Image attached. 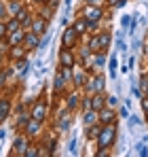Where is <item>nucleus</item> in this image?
Masks as SVG:
<instances>
[{"label": "nucleus", "instance_id": "obj_1", "mask_svg": "<svg viewBox=\"0 0 148 157\" xmlns=\"http://www.w3.org/2000/svg\"><path fill=\"white\" fill-rule=\"evenodd\" d=\"M117 138V128L114 123H108V125H102V130L98 134V147L99 149H108Z\"/></svg>", "mask_w": 148, "mask_h": 157}, {"label": "nucleus", "instance_id": "obj_2", "mask_svg": "<svg viewBox=\"0 0 148 157\" xmlns=\"http://www.w3.org/2000/svg\"><path fill=\"white\" fill-rule=\"evenodd\" d=\"M114 119H117V113H114L110 106H104V108H99V110H98V121L102 123V125L114 123Z\"/></svg>", "mask_w": 148, "mask_h": 157}, {"label": "nucleus", "instance_id": "obj_3", "mask_svg": "<svg viewBox=\"0 0 148 157\" xmlns=\"http://www.w3.org/2000/svg\"><path fill=\"white\" fill-rule=\"evenodd\" d=\"M76 43H78V34H76V30H74V28H68V30L64 32V36H61V45H64V49H72V47H76Z\"/></svg>", "mask_w": 148, "mask_h": 157}, {"label": "nucleus", "instance_id": "obj_4", "mask_svg": "<svg viewBox=\"0 0 148 157\" xmlns=\"http://www.w3.org/2000/svg\"><path fill=\"white\" fill-rule=\"evenodd\" d=\"M102 17H104L102 6H93V4H89L85 9V13H83V19H87V21H99Z\"/></svg>", "mask_w": 148, "mask_h": 157}, {"label": "nucleus", "instance_id": "obj_5", "mask_svg": "<svg viewBox=\"0 0 148 157\" xmlns=\"http://www.w3.org/2000/svg\"><path fill=\"white\" fill-rule=\"evenodd\" d=\"M47 113H49V108H47L45 102H36V106H34V108H32V113H30V117L43 123V121L47 119Z\"/></svg>", "mask_w": 148, "mask_h": 157}, {"label": "nucleus", "instance_id": "obj_6", "mask_svg": "<svg viewBox=\"0 0 148 157\" xmlns=\"http://www.w3.org/2000/svg\"><path fill=\"white\" fill-rule=\"evenodd\" d=\"M38 40H40V36H38L36 32L25 30V34H24V47L25 49H36V47H38Z\"/></svg>", "mask_w": 148, "mask_h": 157}, {"label": "nucleus", "instance_id": "obj_7", "mask_svg": "<svg viewBox=\"0 0 148 157\" xmlns=\"http://www.w3.org/2000/svg\"><path fill=\"white\" fill-rule=\"evenodd\" d=\"M47 26H49V21H47L45 17H36V19H32L30 30H32V32H36L38 36H43V34L47 32Z\"/></svg>", "mask_w": 148, "mask_h": 157}, {"label": "nucleus", "instance_id": "obj_8", "mask_svg": "<svg viewBox=\"0 0 148 157\" xmlns=\"http://www.w3.org/2000/svg\"><path fill=\"white\" fill-rule=\"evenodd\" d=\"M89 106H91L93 110H99V108H104V106H106V96H104L102 91H95V94H91V98H89Z\"/></svg>", "mask_w": 148, "mask_h": 157}, {"label": "nucleus", "instance_id": "obj_9", "mask_svg": "<svg viewBox=\"0 0 148 157\" xmlns=\"http://www.w3.org/2000/svg\"><path fill=\"white\" fill-rule=\"evenodd\" d=\"M15 19H17L19 24H21V28H30V24H32V13H30L28 9H24V6H21V9L17 11Z\"/></svg>", "mask_w": 148, "mask_h": 157}, {"label": "nucleus", "instance_id": "obj_10", "mask_svg": "<svg viewBox=\"0 0 148 157\" xmlns=\"http://www.w3.org/2000/svg\"><path fill=\"white\" fill-rule=\"evenodd\" d=\"M25 151H28V138L25 136H17L15 144H13V153L15 155H25Z\"/></svg>", "mask_w": 148, "mask_h": 157}, {"label": "nucleus", "instance_id": "obj_11", "mask_svg": "<svg viewBox=\"0 0 148 157\" xmlns=\"http://www.w3.org/2000/svg\"><path fill=\"white\" fill-rule=\"evenodd\" d=\"M59 64L66 66V68H72V66H74L72 49H61V51H59Z\"/></svg>", "mask_w": 148, "mask_h": 157}, {"label": "nucleus", "instance_id": "obj_12", "mask_svg": "<svg viewBox=\"0 0 148 157\" xmlns=\"http://www.w3.org/2000/svg\"><path fill=\"white\" fill-rule=\"evenodd\" d=\"M25 51H28V49H25L24 45H11V53H9V55H11V59L21 62L25 57Z\"/></svg>", "mask_w": 148, "mask_h": 157}, {"label": "nucleus", "instance_id": "obj_13", "mask_svg": "<svg viewBox=\"0 0 148 157\" xmlns=\"http://www.w3.org/2000/svg\"><path fill=\"white\" fill-rule=\"evenodd\" d=\"M87 89H89L91 94H95V91H104V78H102V77L89 78V83H87Z\"/></svg>", "mask_w": 148, "mask_h": 157}, {"label": "nucleus", "instance_id": "obj_14", "mask_svg": "<svg viewBox=\"0 0 148 157\" xmlns=\"http://www.w3.org/2000/svg\"><path fill=\"white\" fill-rule=\"evenodd\" d=\"M11 115V100L6 98H0V123L6 121V117Z\"/></svg>", "mask_w": 148, "mask_h": 157}, {"label": "nucleus", "instance_id": "obj_15", "mask_svg": "<svg viewBox=\"0 0 148 157\" xmlns=\"http://www.w3.org/2000/svg\"><path fill=\"white\" fill-rule=\"evenodd\" d=\"M25 132H28L30 136H38V134H40V121H36V119L30 117V121L25 123Z\"/></svg>", "mask_w": 148, "mask_h": 157}, {"label": "nucleus", "instance_id": "obj_16", "mask_svg": "<svg viewBox=\"0 0 148 157\" xmlns=\"http://www.w3.org/2000/svg\"><path fill=\"white\" fill-rule=\"evenodd\" d=\"M24 34H25V30H21V28H19L17 32H13V34H9L6 38L11 40V45H21V43H24Z\"/></svg>", "mask_w": 148, "mask_h": 157}, {"label": "nucleus", "instance_id": "obj_17", "mask_svg": "<svg viewBox=\"0 0 148 157\" xmlns=\"http://www.w3.org/2000/svg\"><path fill=\"white\" fill-rule=\"evenodd\" d=\"M83 121H85V125L89 128V125H93L95 121H98V110H93V108H89L87 113H85V117H83Z\"/></svg>", "mask_w": 148, "mask_h": 157}, {"label": "nucleus", "instance_id": "obj_18", "mask_svg": "<svg viewBox=\"0 0 148 157\" xmlns=\"http://www.w3.org/2000/svg\"><path fill=\"white\" fill-rule=\"evenodd\" d=\"M64 85H66V77H64V72L59 70V72L55 75V81H53V89H55V91H61Z\"/></svg>", "mask_w": 148, "mask_h": 157}, {"label": "nucleus", "instance_id": "obj_19", "mask_svg": "<svg viewBox=\"0 0 148 157\" xmlns=\"http://www.w3.org/2000/svg\"><path fill=\"white\" fill-rule=\"evenodd\" d=\"M4 26H6V36H9V34H13V32H17V30L21 28V24H19V21H17L15 17H11V19H9V21H6Z\"/></svg>", "mask_w": 148, "mask_h": 157}, {"label": "nucleus", "instance_id": "obj_20", "mask_svg": "<svg viewBox=\"0 0 148 157\" xmlns=\"http://www.w3.org/2000/svg\"><path fill=\"white\" fill-rule=\"evenodd\" d=\"M21 6H24V4H21L19 0H13V2L9 4V9H6V11H9V15H11V17H15V15H17V11H19Z\"/></svg>", "mask_w": 148, "mask_h": 157}, {"label": "nucleus", "instance_id": "obj_21", "mask_svg": "<svg viewBox=\"0 0 148 157\" xmlns=\"http://www.w3.org/2000/svg\"><path fill=\"white\" fill-rule=\"evenodd\" d=\"M72 28L76 30V34H83V32H87V21L80 17V19H76V21H74V26H72Z\"/></svg>", "mask_w": 148, "mask_h": 157}, {"label": "nucleus", "instance_id": "obj_22", "mask_svg": "<svg viewBox=\"0 0 148 157\" xmlns=\"http://www.w3.org/2000/svg\"><path fill=\"white\" fill-rule=\"evenodd\" d=\"M98 38H99V47H102V51H106L108 49V45H110V34H98Z\"/></svg>", "mask_w": 148, "mask_h": 157}, {"label": "nucleus", "instance_id": "obj_23", "mask_svg": "<svg viewBox=\"0 0 148 157\" xmlns=\"http://www.w3.org/2000/svg\"><path fill=\"white\" fill-rule=\"evenodd\" d=\"M89 49H91V51H93V53L102 51V47H99V38H98V36H93V38L89 40Z\"/></svg>", "mask_w": 148, "mask_h": 157}, {"label": "nucleus", "instance_id": "obj_24", "mask_svg": "<svg viewBox=\"0 0 148 157\" xmlns=\"http://www.w3.org/2000/svg\"><path fill=\"white\" fill-rule=\"evenodd\" d=\"M80 104V100H78V96H68V108H76V106Z\"/></svg>", "mask_w": 148, "mask_h": 157}, {"label": "nucleus", "instance_id": "obj_25", "mask_svg": "<svg viewBox=\"0 0 148 157\" xmlns=\"http://www.w3.org/2000/svg\"><path fill=\"white\" fill-rule=\"evenodd\" d=\"M40 17H45V19H47V21H49L51 17H53V9H51L49 4H47V6H45V9H43V11H40Z\"/></svg>", "mask_w": 148, "mask_h": 157}, {"label": "nucleus", "instance_id": "obj_26", "mask_svg": "<svg viewBox=\"0 0 148 157\" xmlns=\"http://www.w3.org/2000/svg\"><path fill=\"white\" fill-rule=\"evenodd\" d=\"M9 75H11V68H4L2 72H0V87L6 83V78H9Z\"/></svg>", "mask_w": 148, "mask_h": 157}, {"label": "nucleus", "instance_id": "obj_27", "mask_svg": "<svg viewBox=\"0 0 148 157\" xmlns=\"http://www.w3.org/2000/svg\"><path fill=\"white\" fill-rule=\"evenodd\" d=\"M110 77L114 78L117 77V57L112 55V59H110Z\"/></svg>", "mask_w": 148, "mask_h": 157}, {"label": "nucleus", "instance_id": "obj_28", "mask_svg": "<svg viewBox=\"0 0 148 157\" xmlns=\"http://www.w3.org/2000/svg\"><path fill=\"white\" fill-rule=\"evenodd\" d=\"M99 125H89V138H98V134H99Z\"/></svg>", "mask_w": 148, "mask_h": 157}, {"label": "nucleus", "instance_id": "obj_29", "mask_svg": "<svg viewBox=\"0 0 148 157\" xmlns=\"http://www.w3.org/2000/svg\"><path fill=\"white\" fill-rule=\"evenodd\" d=\"M74 83H76V85H85V75H83L80 70L74 75Z\"/></svg>", "mask_w": 148, "mask_h": 157}, {"label": "nucleus", "instance_id": "obj_30", "mask_svg": "<svg viewBox=\"0 0 148 157\" xmlns=\"http://www.w3.org/2000/svg\"><path fill=\"white\" fill-rule=\"evenodd\" d=\"M59 128H61V130H68V128H70V119H68L66 113H64V121L59 119Z\"/></svg>", "mask_w": 148, "mask_h": 157}, {"label": "nucleus", "instance_id": "obj_31", "mask_svg": "<svg viewBox=\"0 0 148 157\" xmlns=\"http://www.w3.org/2000/svg\"><path fill=\"white\" fill-rule=\"evenodd\" d=\"M36 155H38V147H28L25 157H36Z\"/></svg>", "mask_w": 148, "mask_h": 157}, {"label": "nucleus", "instance_id": "obj_32", "mask_svg": "<svg viewBox=\"0 0 148 157\" xmlns=\"http://www.w3.org/2000/svg\"><path fill=\"white\" fill-rule=\"evenodd\" d=\"M117 104H119V100H117L114 96H110V98H106V106H110V108H114Z\"/></svg>", "mask_w": 148, "mask_h": 157}, {"label": "nucleus", "instance_id": "obj_33", "mask_svg": "<svg viewBox=\"0 0 148 157\" xmlns=\"http://www.w3.org/2000/svg\"><path fill=\"white\" fill-rule=\"evenodd\" d=\"M28 121H30V117L21 113V117H19V128H25V123H28Z\"/></svg>", "mask_w": 148, "mask_h": 157}, {"label": "nucleus", "instance_id": "obj_34", "mask_svg": "<svg viewBox=\"0 0 148 157\" xmlns=\"http://www.w3.org/2000/svg\"><path fill=\"white\" fill-rule=\"evenodd\" d=\"M4 17H6V6H4L2 0H0V21H4Z\"/></svg>", "mask_w": 148, "mask_h": 157}, {"label": "nucleus", "instance_id": "obj_35", "mask_svg": "<svg viewBox=\"0 0 148 157\" xmlns=\"http://www.w3.org/2000/svg\"><path fill=\"white\" fill-rule=\"evenodd\" d=\"M85 21H87V19H85ZM87 30L95 32V30H98V21H87Z\"/></svg>", "mask_w": 148, "mask_h": 157}, {"label": "nucleus", "instance_id": "obj_36", "mask_svg": "<svg viewBox=\"0 0 148 157\" xmlns=\"http://www.w3.org/2000/svg\"><path fill=\"white\" fill-rule=\"evenodd\" d=\"M142 87H144V96L148 98V77H142Z\"/></svg>", "mask_w": 148, "mask_h": 157}, {"label": "nucleus", "instance_id": "obj_37", "mask_svg": "<svg viewBox=\"0 0 148 157\" xmlns=\"http://www.w3.org/2000/svg\"><path fill=\"white\" fill-rule=\"evenodd\" d=\"M0 38H6V26L0 21Z\"/></svg>", "mask_w": 148, "mask_h": 157}, {"label": "nucleus", "instance_id": "obj_38", "mask_svg": "<svg viewBox=\"0 0 148 157\" xmlns=\"http://www.w3.org/2000/svg\"><path fill=\"white\" fill-rule=\"evenodd\" d=\"M138 153H140V155H148L146 147H144V144H138Z\"/></svg>", "mask_w": 148, "mask_h": 157}, {"label": "nucleus", "instance_id": "obj_39", "mask_svg": "<svg viewBox=\"0 0 148 157\" xmlns=\"http://www.w3.org/2000/svg\"><path fill=\"white\" fill-rule=\"evenodd\" d=\"M85 2H87V4H93V6H102L104 0H85Z\"/></svg>", "mask_w": 148, "mask_h": 157}, {"label": "nucleus", "instance_id": "obj_40", "mask_svg": "<svg viewBox=\"0 0 148 157\" xmlns=\"http://www.w3.org/2000/svg\"><path fill=\"white\" fill-rule=\"evenodd\" d=\"M142 108H144V113H146V115H148V98H146V100H144V102H142Z\"/></svg>", "mask_w": 148, "mask_h": 157}, {"label": "nucleus", "instance_id": "obj_41", "mask_svg": "<svg viewBox=\"0 0 148 157\" xmlns=\"http://www.w3.org/2000/svg\"><path fill=\"white\" fill-rule=\"evenodd\" d=\"M133 96H138V98H142V91H140L138 87H133Z\"/></svg>", "mask_w": 148, "mask_h": 157}, {"label": "nucleus", "instance_id": "obj_42", "mask_svg": "<svg viewBox=\"0 0 148 157\" xmlns=\"http://www.w3.org/2000/svg\"><path fill=\"white\" fill-rule=\"evenodd\" d=\"M119 115H121V117H129V115H127V108H121V110H119Z\"/></svg>", "mask_w": 148, "mask_h": 157}, {"label": "nucleus", "instance_id": "obj_43", "mask_svg": "<svg viewBox=\"0 0 148 157\" xmlns=\"http://www.w3.org/2000/svg\"><path fill=\"white\" fill-rule=\"evenodd\" d=\"M32 2H36V4H45L47 0H32Z\"/></svg>", "mask_w": 148, "mask_h": 157}, {"label": "nucleus", "instance_id": "obj_44", "mask_svg": "<svg viewBox=\"0 0 148 157\" xmlns=\"http://www.w3.org/2000/svg\"><path fill=\"white\" fill-rule=\"evenodd\" d=\"M70 2H72V0H66V4H70Z\"/></svg>", "mask_w": 148, "mask_h": 157}, {"label": "nucleus", "instance_id": "obj_45", "mask_svg": "<svg viewBox=\"0 0 148 157\" xmlns=\"http://www.w3.org/2000/svg\"><path fill=\"white\" fill-rule=\"evenodd\" d=\"M0 62H2V55H0Z\"/></svg>", "mask_w": 148, "mask_h": 157}]
</instances>
